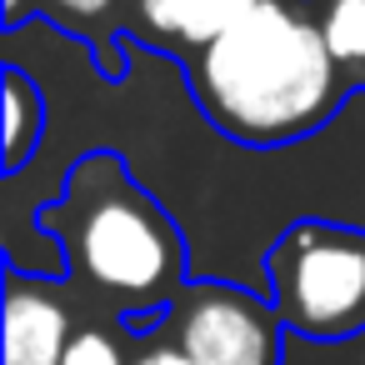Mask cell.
<instances>
[{
    "label": "cell",
    "instance_id": "obj_1",
    "mask_svg": "<svg viewBox=\"0 0 365 365\" xmlns=\"http://www.w3.org/2000/svg\"><path fill=\"white\" fill-rule=\"evenodd\" d=\"M36 225L51 245H61L66 270L106 295L135 335L165 320L190 285L180 225L110 150H91L71 165L61 195L36 210Z\"/></svg>",
    "mask_w": 365,
    "mask_h": 365
},
{
    "label": "cell",
    "instance_id": "obj_2",
    "mask_svg": "<svg viewBox=\"0 0 365 365\" xmlns=\"http://www.w3.org/2000/svg\"><path fill=\"white\" fill-rule=\"evenodd\" d=\"M340 86L345 76L325 51L320 21L295 0H265L215 46L190 56V91L205 120L255 150L320 130L335 115Z\"/></svg>",
    "mask_w": 365,
    "mask_h": 365
},
{
    "label": "cell",
    "instance_id": "obj_3",
    "mask_svg": "<svg viewBox=\"0 0 365 365\" xmlns=\"http://www.w3.org/2000/svg\"><path fill=\"white\" fill-rule=\"evenodd\" d=\"M265 300L285 335L340 345L365 335V230L295 220L265 250Z\"/></svg>",
    "mask_w": 365,
    "mask_h": 365
},
{
    "label": "cell",
    "instance_id": "obj_4",
    "mask_svg": "<svg viewBox=\"0 0 365 365\" xmlns=\"http://www.w3.org/2000/svg\"><path fill=\"white\" fill-rule=\"evenodd\" d=\"M175 350L190 365H280L285 330L265 295L235 280H190L175 300Z\"/></svg>",
    "mask_w": 365,
    "mask_h": 365
},
{
    "label": "cell",
    "instance_id": "obj_5",
    "mask_svg": "<svg viewBox=\"0 0 365 365\" xmlns=\"http://www.w3.org/2000/svg\"><path fill=\"white\" fill-rule=\"evenodd\" d=\"M71 335V305L51 290V280L6 270V360L0 365H61Z\"/></svg>",
    "mask_w": 365,
    "mask_h": 365
},
{
    "label": "cell",
    "instance_id": "obj_6",
    "mask_svg": "<svg viewBox=\"0 0 365 365\" xmlns=\"http://www.w3.org/2000/svg\"><path fill=\"white\" fill-rule=\"evenodd\" d=\"M265 0H130V41H145L155 51H185L200 56L225 31H235Z\"/></svg>",
    "mask_w": 365,
    "mask_h": 365
},
{
    "label": "cell",
    "instance_id": "obj_7",
    "mask_svg": "<svg viewBox=\"0 0 365 365\" xmlns=\"http://www.w3.org/2000/svg\"><path fill=\"white\" fill-rule=\"evenodd\" d=\"M46 130V91L21 71L6 66V175H21Z\"/></svg>",
    "mask_w": 365,
    "mask_h": 365
},
{
    "label": "cell",
    "instance_id": "obj_8",
    "mask_svg": "<svg viewBox=\"0 0 365 365\" xmlns=\"http://www.w3.org/2000/svg\"><path fill=\"white\" fill-rule=\"evenodd\" d=\"M320 36L340 76L365 81V0H330L320 16Z\"/></svg>",
    "mask_w": 365,
    "mask_h": 365
},
{
    "label": "cell",
    "instance_id": "obj_9",
    "mask_svg": "<svg viewBox=\"0 0 365 365\" xmlns=\"http://www.w3.org/2000/svg\"><path fill=\"white\" fill-rule=\"evenodd\" d=\"M61 365H130V360H125V350H120V340H115L110 330H101V325H76V335H71Z\"/></svg>",
    "mask_w": 365,
    "mask_h": 365
},
{
    "label": "cell",
    "instance_id": "obj_10",
    "mask_svg": "<svg viewBox=\"0 0 365 365\" xmlns=\"http://www.w3.org/2000/svg\"><path fill=\"white\" fill-rule=\"evenodd\" d=\"M36 6H46V21L76 26V36H81V31H91V26L110 21V16L120 11V0H36Z\"/></svg>",
    "mask_w": 365,
    "mask_h": 365
},
{
    "label": "cell",
    "instance_id": "obj_11",
    "mask_svg": "<svg viewBox=\"0 0 365 365\" xmlns=\"http://www.w3.org/2000/svg\"><path fill=\"white\" fill-rule=\"evenodd\" d=\"M130 365H190V360H185L175 345H150V350H145L140 360H130Z\"/></svg>",
    "mask_w": 365,
    "mask_h": 365
},
{
    "label": "cell",
    "instance_id": "obj_12",
    "mask_svg": "<svg viewBox=\"0 0 365 365\" xmlns=\"http://www.w3.org/2000/svg\"><path fill=\"white\" fill-rule=\"evenodd\" d=\"M21 21H26V0H6V31L11 36L21 31Z\"/></svg>",
    "mask_w": 365,
    "mask_h": 365
}]
</instances>
